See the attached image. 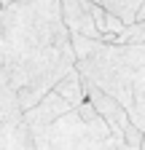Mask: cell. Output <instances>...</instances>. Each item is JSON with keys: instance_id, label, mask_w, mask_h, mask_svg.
Returning <instances> with one entry per match:
<instances>
[{"instance_id": "obj_5", "label": "cell", "mask_w": 145, "mask_h": 150, "mask_svg": "<svg viewBox=\"0 0 145 150\" xmlns=\"http://www.w3.org/2000/svg\"><path fill=\"white\" fill-rule=\"evenodd\" d=\"M83 83H86V97L94 102V107L102 112V118H105L107 123H110L113 134L124 137V129H126V123L132 121V118H129V110H126V105H124L121 99H116L113 94H107L105 88H100L97 83L86 81V78H83Z\"/></svg>"}, {"instance_id": "obj_15", "label": "cell", "mask_w": 145, "mask_h": 150, "mask_svg": "<svg viewBox=\"0 0 145 150\" xmlns=\"http://www.w3.org/2000/svg\"><path fill=\"white\" fill-rule=\"evenodd\" d=\"M142 150H145V139H142Z\"/></svg>"}, {"instance_id": "obj_1", "label": "cell", "mask_w": 145, "mask_h": 150, "mask_svg": "<svg viewBox=\"0 0 145 150\" xmlns=\"http://www.w3.org/2000/svg\"><path fill=\"white\" fill-rule=\"evenodd\" d=\"M78 62L59 0H16L0 11V75L30 110Z\"/></svg>"}, {"instance_id": "obj_6", "label": "cell", "mask_w": 145, "mask_h": 150, "mask_svg": "<svg viewBox=\"0 0 145 150\" xmlns=\"http://www.w3.org/2000/svg\"><path fill=\"white\" fill-rule=\"evenodd\" d=\"M94 0H59L62 19L70 30V35H89V38H102L94 16H92Z\"/></svg>"}, {"instance_id": "obj_9", "label": "cell", "mask_w": 145, "mask_h": 150, "mask_svg": "<svg viewBox=\"0 0 145 150\" xmlns=\"http://www.w3.org/2000/svg\"><path fill=\"white\" fill-rule=\"evenodd\" d=\"M142 3H145V0H102V6H105L107 11L118 13L126 24L134 22V16H137V11H140Z\"/></svg>"}, {"instance_id": "obj_8", "label": "cell", "mask_w": 145, "mask_h": 150, "mask_svg": "<svg viewBox=\"0 0 145 150\" xmlns=\"http://www.w3.org/2000/svg\"><path fill=\"white\" fill-rule=\"evenodd\" d=\"M54 91H59L65 99H70L72 105H81V102H86L89 97H86V83H83V75H81V70L78 67H72L67 75H62L59 78V83L54 86Z\"/></svg>"}, {"instance_id": "obj_13", "label": "cell", "mask_w": 145, "mask_h": 150, "mask_svg": "<svg viewBox=\"0 0 145 150\" xmlns=\"http://www.w3.org/2000/svg\"><path fill=\"white\" fill-rule=\"evenodd\" d=\"M8 3H16V0H3V6H8Z\"/></svg>"}, {"instance_id": "obj_10", "label": "cell", "mask_w": 145, "mask_h": 150, "mask_svg": "<svg viewBox=\"0 0 145 150\" xmlns=\"http://www.w3.org/2000/svg\"><path fill=\"white\" fill-rule=\"evenodd\" d=\"M118 43H145V19H134L126 24L118 35Z\"/></svg>"}, {"instance_id": "obj_16", "label": "cell", "mask_w": 145, "mask_h": 150, "mask_svg": "<svg viewBox=\"0 0 145 150\" xmlns=\"http://www.w3.org/2000/svg\"><path fill=\"white\" fill-rule=\"evenodd\" d=\"M94 3H102V0H94Z\"/></svg>"}, {"instance_id": "obj_7", "label": "cell", "mask_w": 145, "mask_h": 150, "mask_svg": "<svg viewBox=\"0 0 145 150\" xmlns=\"http://www.w3.org/2000/svg\"><path fill=\"white\" fill-rule=\"evenodd\" d=\"M75 105H72L70 99H65L59 91H48L46 97L38 102V105H32L30 110H24V118L32 129H41V126H48L51 121H57L59 115H65L67 110H72Z\"/></svg>"}, {"instance_id": "obj_4", "label": "cell", "mask_w": 145, "mask_h": 150, "mask_svg": "<svg viewBox=\"0 0 145 150\" xmlns=\"http://www.w3.org/2000/svg\"><path fill=\"white\" fill-rule=\"evenodd\" d=\"M0 150H35L32 126L24 118L22 99L3 75H0Z\"/></svg>"}, {"instance_id": "obj_14", "label": "cell", "mask_w": 145, "mask_h": 150, "mask_svg": "<svg viewBox=\"0 0 145 150\" xmlns=\"http://www.w3.org/2000/svg\"><path fill=\"white\" fill-rule=\"evenodd\" d=\"M0 11H3V0H0Z\"/></svg>"}, {"instance_id": "obj_12", "label": "cell", "mask_w": 145, "mask_h": 150, "mask_svg": "<svg viewBox=\"0 0 145 150\" xmlns=\"http://www.w3.org/2000/svg\"><path fill=\"white\" fill-rule=\"evenodd\" d=\"M124 139H126V147H134V150H142V139H145V131L134 123V121H129L126 123V129H124Z\"/></svg>"}, {"instance_id": "obj_2", "label": "cell", "mask_w": 145, "mask_h": 150, "mask_svg": "<svg viewBox=\"0 0 145 150\" xmlns=\"http://www.w3.org/2000/svg\"><path fill=\"white\" fill-rule=\"evenodd\" d=\"M86 81L97 83L121 99L129 110L134 94L145 88V43H107L100 40L92 54L75 62Z\"/></svg>"}, {"instance_id": "obj_3", "label": "cell", "mask_w": 145, "mask_h": 150, "mask_svg": "<svg viewBox=\"0 0 145 150\" xmlns=\"http://www.w3.org/2000/svg\"><path fill=\"white\" fill-rule=\"evenodd\" d=\"M35 150H75V147H126V139L113 134L110 123L102 118L92 99L81 102L78 107L67 110L65 115L51 121L48 126L32 129Z\"/></svg>"}, {"instance_id": "obj_11", "label": "cell", "mask_w": 145, "mask_h": 150, "mask_svg": "<svg viewBox=\"0 0 145 150\" xmlns=\"http://www.w3.org/2000/svg\"><path fill=\"white\" fill-rule=\"evenodd\" d=\"M129 118L145 131V88H140V91L134 94V99H132V105H129Z\"/></svg>"}]
</instances>
